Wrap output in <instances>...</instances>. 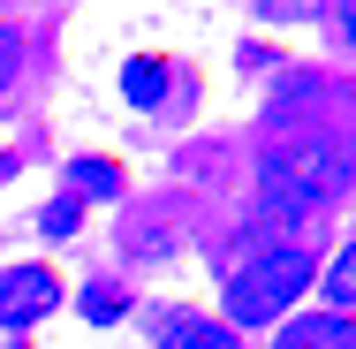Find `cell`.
Instances as JSON below:
<instances>
[{
	"instance_id": "1",
	"label": "cell",
	"mask_w": 356,
	"mask_h": 349,
	"mask_svg": "<svg viewBox=\"0 0 356 349\" xmlns=\"http://www.w3.org/2000/svg\"><path fill=\"white\" fill-rule=\"evenodd\" d=\"M356 175V152L341 137H281L266 152V212L273 220H303V212H318L326 198H341Z\"/></svg>"
},
{
	"instance_id": "2",
	"label": "cell",
	"mask_w": 356,
	"mask_h": 349,
	"mask_svg": "<svg viewBox=\"0 0 356 349\" xmlns=\"http://www.w3.org/2000/svg\"><path fill=\"white\" fill-rule=\"evenodd\" d=\"M303 288H311V251L273 243L258 266H243V274L227 281V327H266V319H281Z\"/></svg>"
},
{
	"instance_id": "3",
	"label": "cell",
	"mask_w": 356,
	"mask_h": 349,
	"mask_svg": "<svg viewBox=\"0 0 356 349\" xmlns=\"http://www.w3.org/2000/svg\"><path fill=\"white\" fill-rule=\"evenodd\" d=\"M54 274L46 266H8L0 274V327H31V319H46L54 311Z\"/></svg>"
},
{
	"instance_id": "4",
	"label": "cell",
	"mask_w": 356,
	"mask_h": 349,
	"mask_svg": "<svg viewBox=\"0 0 356 349\" xmlns=\"http://www.w3.org/2000/svg\"><path fill=\"white\" fill-rule=\"evenodd\" d=\"M152 334H159V349H235V327H220L205 311H159Z\"/></svg>"
},
{
	"instance_id": "5",
	"label": "cell",
	"mask_w": 356,
	"mask_h": 349,
	"mask_svg": "<svg viewBox=\"0 0 356 349\" xmlns=\"http://www.w3.org/2000/svg\"><path fill=\"white\" fill-rule=\"evenodd\" d=\"M273 349H356V319H341V311H311V319H288Z\"/></svg>"
},
{
	"instance_id": "6",
	"label": "cell",
	"mask_w": 356,
	"mask_h": 349,
	"mask_svg": "<svg viewBox=\"0 0 356 349\" xmlns=\"http://www.w3.org/2000/svg\"><path fill=\"white\" fill-rule=\"evenodd\" d=\"M122 91H129L137 107H159V99H167V61H152V54H137V61L122 69Z\"/></svg>"
},
{
	"instance_id": "7",
	"label": "cell",
	"mask_w": 356,
	"mask_h": 349,
	"mask_svg": "<svg viewBox=\"0 0 356 349\" xmlns=\"http://www.w3.org/2000/svg\"><path fill=\"white\" fill-rule=\"evenodd\" d=\"M69 183L83 190V198H122V175H114V160H76Z\"/></svg>"
},
{
	"instance_id": "8",
	"label": "cell",
	"mask_w": 356,
	"mask_h": 349,
	"mask_svg": "<svg viewBox=\"0 0 356 349\" xmlns=\"http://www.w3.org/2000/svg\"><path fill=\"white\" fill-rule=\"evenodd\" d=\"M326 304H356V243H341L326 266Z\"/></svg>"
},
{
	"instance_id": "9",
	"label": "cell",
	"mask_w": 356,
	"mask_h": 349,
	"mask_svg": "<svg viewBox=\"0 0 356 349\" xmlns=\"http://www.w3.org/2000/svg\"><path fill=\"white\" fill-rule=\"evenodd\" d=\"M83 319H91V327H114V319H122V288H106V281L83 288Z\"/></svg>"
},
{
	"instance_id": "10",
	"label": "cell",
	"mask_w": 356,
	"mask_h": 349,
	"mask_svg": "<svg viewBox=\"0 0 356 349\" xmlns=\"http://www.w3.org/2000/svg\"><path fill=\"white\" fill-rule=\"evenodd\" d=\"M15 61H23V38H15V31H0V91L15 84Z\"/></svg>"
},
{
	"instance_id": "11",
	"label": "cell",
	"mask_w": 356,
	"mask_h": 349,
	"mask_svg": "<svg viewBox=\"0 0 356 349\" xmlns=\"http://www.w3.org/2000/svg\"><path fill=\"white\" fill-rule=\"evenodd\" d=\"M76 228V198H54V205H46V235H69Z\"/></svg>"
},
{
	"instance_id": "12",
	"label": "cell",
	"mask_w": 356,
	"mask_h": 349,
	"mask_svg": "<svg viewBox=\"0 0 356 349\" xmlns=\"http://www.w3.org/2000/svg\"><path fill=\"white\" fill-rule=\"evenodd\" d=\"M341 31H349V46H356V0H341Z\"/></svg>"
},
{
	"instance_id": "13",
	"label": "cell",
	"mask_w": 356,
	"mask_h": 349,
	"mask_svg": "<svg viewBox=\"0 0 356 349\" xmlns=\"http://www.w3.org/2000/svg\"><path fill=\"white\" fill-rule=\"evenodd\" d=\"M8 175H15V160H8V152H0V183H8Z\"/></svg>"
}]
</instances>
